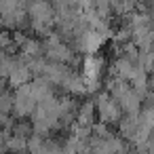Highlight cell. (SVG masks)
<instances>
[{
	"label": "cell",
	"instance_id": "1",
	"mask_svg": "<svg viewBox=\"0 0 154 154\" xmlns=\"http://www.w3.org/2000/svg\"><path fill=\"white\" fill-rule=\"evenodd\" d=\"M30 17L36 30H47L53 21V9L49 7L47 0H34L30 7Z\"/></svg>",
	"mask_w": 154,
	"mask_h": 154
},
{
	"label": "cell",
	"instance_id": "2",
	"mask_svg": "<svg viewBox=\"0 0 154 154\" xmlns=\"http://www.w3.org/2000/svg\"><path fill=\"white\" fill-rule=\"evenodd\" d=\"M36 106H38V99H36L32 87H30V85L21 87V89L17 91V95H15V106H13V110H15L19 116H28V114H32V110H34Z\"/></svg>",
	"mask_w": 154,
	"mask_h": 154
},
{
	"label": "cell",
	"instance_id": "3",
	"mask_svg": "<svg viewBox=\"0 0 154 154\" xmlns=\"http://www.w3.org/2000/svg\"><path fill=\"white\" fill-rule=\"evenodd\" d=\"M47 57H49L53 63H66V61L72 59V53H70V49H68L66 45L59 42V38L53 36V38L49 40V45H47Z\"/></svg>",
	"mask_w": 154,
	"mask_h": 154
},
{
	"label": "cell",
	"instance_id": "4",
	"mask_svg": "<svg viewBox=\"0 0 154 154\" xmlns=\"http://www.w3.org/2000/svg\"><path fill=\"white\" fill-rule=\"evenodd\" d=\"M97 110H99V116H101L106 122H116V118H118L116 99H110L108 95H101V97L97 99Z\"/></svg>",
	"mask_w": 154,
	"mask_h": 154
},
{
	"label": "cell",
	"instance_id": "5",
	"mask_svg": "<svg viewBox=\"0 0 154 154\" xmlns=\"http://www.w3.org/2000/svg\"><path fill=\"white\" fill-rule=\"evenodd\" d=\"M13 106H15V97H11L9 93H2V95H0V114L9 112Z\"/></svg>",
	"mask_w": 154,
	"mask_h": 154
},
{
	"label": "cell",
	"instance_id": "6",
	"mask_svg": "<svg viewBox=\"0 0 154 154\" xmlns=\"http://www.w3.org/2000/svg\"><path fill=\"white\" fill-rule=\"evenodd\" d=\"M5 93V82H2V78H0V95Z\"/></svg>",
	"mask_w": 154,
	"mask_h": 154
},
{
	"label": "cell",
	"instance_id": "7",
	"mask_svg": "<svg viewBox=\"0 0 154 154\" xmlns=\"http://www.w3.org/2000/svg\"><path fill=\"white\" fill-rule=\"evenodd\" d=\"M0 23H2V19H0Z\"/></svg>",
	"mask_w": 154,
	"mask_h": 154
}]
</instances>
